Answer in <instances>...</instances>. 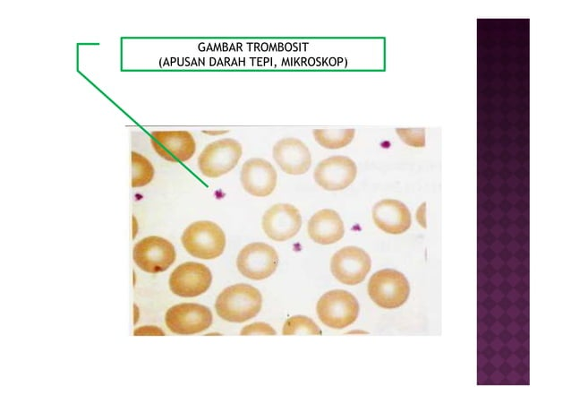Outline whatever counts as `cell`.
<instances>
[{
    "mask_svg": "<svg viewBox=\"0 0 571 404\" xmlns=\"http://www.w3.org/2000/svg\"><path fill=\"white\" fill-rule=\"evenodd\" d=\"M260 292L249 284H234L226 288L217 297V315L230 322H244L255 317L261 309Z\"/></svg>",
    "mask_w": 571,
    "mask_h": 404,
    "instance_id": "6da1fadb",
    "label": "cell"
},
{
    "mask_svg": "<svg viewBox=\"0 0 571 404\" xmlns=\"http://www.w3.org/2000/svg\"><path fill=\"white\" fill-rule=\"evenodd\" d=\"M188 254L202 260H212L220 256L226 247V236L221 228L209 220L190 224L181 237Z\"/></svg>",
    "mask_w": 571,
    "mask_h": 404,
    "instance_id": "7a4b0ae2",
    "label": "cell"
},
{
    "mask_svg": "<svg viewBox=\"0 0 571 404\" xmlns=\"http://www.w3.org/2000/svg\"><path fill=\"white\" fill-rule=\"evenodd\" d=\"M410 286L405 275L393 269L375 272L368 283V294L379 306L393 309L407 300Z\"/></svg>",
    "mask_w": 571,
    "mask_h": 404,
    "instance_id": "3957f363",
    "label": "cell"
},
{
    "mask_svg": "<svg viewBox=\"0 0 571 404\" xmlns=\"http://www.w3.org/2000/svg\"><path fill=\"white\" fill-rule=\"evenodd\" d=\"M242 153V145L236 140H217L202 150L198 158V168L203 176L217 178L234 168Z\"/></svg>",
    "mask_w": 571,
    "mask_h": 404,
    "instance_id": "277c9868",
    "label": "cell"
},
{
    "mask_svg": "<svg viewBox=\"0 0 571 404\" xmlns=\"http://www.w3.org/2000/svg\"><path fill=\"white\" fill-rule=\"evenodd\" d=\"M316 310L323 324L333 329H343L357 319L359 303L350 292L334 289L319 299Z\"/></svg>",
    "mask_w": 571,
    "mask_h": 404,
    "instance_id": "5b68a950",
    "label": "cell"
},
{
    "mask_svg": "<svg viewBox=\"0 0 571 404\" xmlns=\"http://www.w3.org/2000/svg\"><path fill=\"white\" fill-rule=\"evenodd\" d=\"M132 257L141 270L154 274L166 271L174 263L176 254L168 240L150 236L135 244Z\"/></svg>",
    "mask_w": 571,
    "mask_h": 404,
    "instance_id": "8992f818",
    "label": "cell"
},
{
    "mask_svg": "<svg viewBox=\"0 0 571 404\" xmlns=\"http://www.w3.org/2000/svg\"><path fill=\"white\" fill-rule=\"evenodd\" d=\"M277 251L266 243L255 242L245 245L238 254L236 266L244 277L261 280L271 276L277 270Z\"/></svg>",
    "mask_w": 571,
    "mask_h": 404,
    "instance_id": "52a82bcc",
    "label": "cell"
},
{
    "mask_svg": "<svg viewBox=\"0 0 571 404\" xmlns=\"http://www.w3.org/2000/svg\"><path fill=\"white\" fill-rule=\"evenodd\" d=\"M166 327L176 334H195L212 323V313L205 305L182 303L170 307L165 316Z\"/></svg>",
    "mask_w": 571,
    "mask_h": 404,
    "instance_id": "ba28073f",
    "label": "cell"
},
{
    "mask_svg": "<svg viewBox=\"0 0 571 404\" xmlns=\"http://www.w3.org/2000/svg\"><path fill=\"white\" fill-rule=\"evenodd\" d=\"M212 282L209 269L200 262H186L178 265L169 277L170 290L181 297H194L206 292Z\"/></svg>",
    "mask_w": 571,
    "mask_h": 404,
    "instance_id": "9c48e42d",
    "label": "cell"
},
{
    "mask_svg": "<svg viewBox=\"0 0 571 404\" xmlns=\"http://www.w3.org/2000/svg\"><path fill=\"white\" fill-rule=\"evenodd\" d=\"M369 254L357 246H345L335 253L330 261V270L341 283L356 285L364 280L371 270Z\"/></svg>",
    "mask_w": 571,
    "mask_h": 404,
    "instance_id": "30bf717a",
    "label": "cell"
},
{
    "mask_svg": "<svg viewBox=\"0 0 571 404\" xmlns=\"http://www.w3.org/2000/svg\"><path fill=\"white\" fill-rule=\"evenodd\" d=\"M150 142L156 153L170 162H185L196 150L192 134L184 130L153 131Z\"/></svg>",
    "mask_w": 571,
    "mask_h": 404,
    "instance_id": "8fae6325",
    "label": "cell"
},
{
    "mask_svg": "<svg viewBox=\"0 0 571 404\" xmlns=\"http://www.w3.org/2000/svg\"><path fill=\"white\" fill-rule=\"evenodd\" d=\"M357 167L346 156H331L321 160L314 169L315 182L328 191H339L348 187L355 179Z\"/></svg>",
    "mask_w": 571,
    "mask_h": 404,
    "instance_id": "7c38bea8",
    "label": "cell"
},
{
    "mask_svg": "<svg viewBox=\"0 0 571 404\" xmlns=\"http://www.w3.org/2000/svg\"><path fill=\"white\" fill-rule=\"evenodd\" d=\"M261 224L265 234L270 239L286 241L298 233L302 226V217L294 205L277 203L264 213Z\"/></svg>",
    "mask_w": 571,
    "mask_h": 404,
    "instance_id": "4fadbf2b",
    "label": "cell"
},
{
    "mask_svg": "<svg viewBox=\"0 0 571 404\" xmlns=\"http://www.w3.org/2000/svg\"><path fill=\"white\" fill-rule=\"evenodd\" d=\"M277 174L273 165L260 158L246 160L241 169L240 181L251 195L265 197L276 188Z\"/></svg>",
    "mask_w": 571,
    "mask_h": 404,
    "instance_id": "5bb4252c",
    "label": "cell"
},
{
    "mask_svg": "<svg viewBox=\"0 0 571 404\" xmlns=\"http://www.w3.org/2000/svg\"><path fill=\"white\" fill-rule=\"evenodd\" d=\"M273 158L280 168L288 175H303L311 165V152L306 144L297 138H284L273 147Z\"/></svg>",
    "mask_w": 571,
    "mask_h": 404,
    "instance_id": "9a60e30c",
    "label": "cell"
},
{
    "mask_svg": "<svg viewBox=\"0 0 571 404\" xmlns=\"http://www.w3.org/2000/svg\"><path fill=\"white\" fill-rule=\"evenodd\" d=\"M375 225L388 234H402L411 226V213L400 201L384 199L375 204L372 210Z\"/></svg>",
    "mask_w": 571,
    "mask_h": 404,
    "instance_id": "2e32d148",
    "label": "cell"
},
{
    "mask_svg": "<svg viewBox=\"0 0 571 404\" xmlns=\"http://www.w3.org/2000/svg\"><path fill=\"white\" fill-rule=\"evenodd\" d=\"M309 236L317 244L328 245L339 241L345 227L339 214L331 209L317 211L308 222Z\"/></svg>",
    "mask_w": 571,
    "mask_h": 404,
    "instance_id": "e0dca14e",
    "label": "cell"
},
{
    "mask_svg": "<svg viewBox=\"0 0 571 404\" xmlns=\"http://www.w3.org/2000/svg\"><path fill=\"white\" fill-rule=\"evenodd\" d=\"M313 136L315 141L327 149H340L347 146L354 139V129L328 130L314 129Z\"/></svg>",
    "mask_w": 571,
    "mask_h": 404,
    "instance_id": "ac0fdd59",
    "label": "cell"
},
{
    "mask_svg": "<svg viewBox=\"0 0 571 404\" xmlns=\"http://www.w3.org/2000/svg\"><path fill=\"white\" fill-rule=\"evenodd\" d=\"M131 161L132 187L140 188L149 185L155 175V169L152 163L149 160V159L137 151H132Z\"/></svg>",
    "mask_w": 571,
    "mask_h": 404,
    "instance_id": "d6986e66",
    "label": "cell"
},
{
    "mask_svg": "<svg viewBox=\"0 0 571 404\" xmlns=\"http://www.w3.org/2000/svg\"><path fill=\"white\" fill-rule=\"evenodd\" d=\"M282 333L284 335H321V331L309 317L295 315L286 321Z\"/></svg>",
    "mask_w": 571,
    "mask_h": 404,
    "instance_id": "ffe728a7",
    "label": "cell"
},
{
    "mask_svg": "<svg viewBox=\"0 0 571 404\" xmlns=\"http://www.w3.org/2000/svg\"><path fill=\"white\" fill-rule=\"evenodd\" d=\"M396 133L410 146L423 147L425 145L424 128H397Z\"/></svg>",
    "mask_w": 571,
    "mask_h": 404,
    "instance_id": "44dd1931",
    "label": "cell"
},
{
    "mask_svg": "<svg viewBox=\"0 0 571 404\" xmlns=\"http://www.w3.org/2000/svg\"><path fill=\"white\" fill-rule=\"evenodd\" d=\"M241 335H275V330L265 322H254L243 327Z\"/></svg>",
    "mask_w": 571,
    "mask_h": 404,
    "instance_id": "7402d4cb",
    "label": "cell"
},
{
    "mask_svg": "<svg viewBox=\"0 0 571 404\" xmlns=\"http://www.w3.org/2000/svg\"><path fill=\"white\" fill-rule=\"evenodd\" d=\"M164 335L162 331L157 327L145 326L134 331V335Z\"/></svg>",
    "mask_w": 571,
    "mask_h": 404,
    "instance_id": "603a6c76",
    "label": "cell"
},
{
    "mask_svg": "<svg viewBox=\"0 0 571 404\" xmlns=\"http://www.w3.org/2000/svg\"><path fill=\"white\" fill-rule=\"evenodd\" d=\"M132 232H133L132 236L134 237L137 233V222L134 217L132 218Z\"/></svg>",
    "mask_w": 571,
    "mask_h": 404,
    "instance_id": "cb8c5ba5",
    "label": "cell"
}]
</instances>
